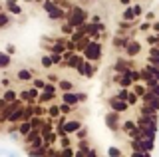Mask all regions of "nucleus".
Wrapping results in <instances>:
<instances>
[{"label": "nucleus", "instance_id": "obj_5", "mask_svg": "<svg viewBox=\"0 0 159 157\" xmlns=\"http://www.w3.org/2000/svg\"><path fill=\"white\" fill-rule=\"evenodd\" d=\"M76 100H78V97H76V96H72V94L64 96V101H68V104H76Z\"/></svg>", "mask_w": 159, "mask_h": 157}, {"label": "nucleus", "instance_id": "obj_2", "mask_svg": "<svg viewBox=\"0 0 159 157\" xmlns=\"http://www.w3.org/2000/svg\"><path fill=\"white\" fill-rule=\"evenodd\" d=\"M99 52H102V48L93 44V46L88 48V58H92V60H93V58H99Z\"/></svg>", "mask_w": 159, "mask_h": 157}, {"label": "nucleus", "instance_id": "obj_15", "mask_svg": "<svg viewBox=\"0 0 159 157\" xmlns=\"http://www.w3.org/2000/svg\"><path fill=\"white\" fill-rule=\"evenodd\" d=\"M34 86H36V87H44V82H40V80H36V82H34Z\"/></svg>", "mask_w": 159, "mask_h": 157}, {"label": "nucleus", "instance_id": "obj_3", "mask_svg": "<svg viewBox=\"0 0 159 157\" xmlns=\"http://www.w3.org/2000/svg\"><path fill=\"white\" fill-rule=\"evenodd\" d=\"M127 52H129V54H137V52H139V44L131 42V44L127 46Z\"/></svg>", "mask_w": 159, "mask_h": 157}, {"label": "nucleus", "instance_id": "obj_6", "mask_svg": "<svg viewBox=\"0 0 159 157\" xmlns=\"http://www.w3.org/2000/svg\"><path fill=\"white\" fill-rule=\"evenodd\" d=\"M78 127H80V123H76V121H72V123H68V125H66V131H76Z\"/></svg>", "mask_w": 159, "mask_h": 157}, {"label": "nucleus", "instance_id": "obj_17", "mask_svg": "<svg viewBox=\"0 0 159 157\" xmlns=\"http://www.w3.org/2000/svg\"><path fill=\"white\" fill-rule=\"evenodd\" d=\"M28 2H30V0H28Z\"/></svg>", "mask_w": 159, "mask_h": 157}, {"label": "nucleus", "instance_id": "obj_13", "mask_svg": "<svg viewBox=\"0 0 159 157\" xmlns=\"http://www.w3.org/2000/svg\"><path fill=\"white\" fill-rule=\"evenodd\" d=\"M6 22H8V16H4V14H2V16H0V26H4Z\"/></svg>", "mask_w": 159, "mask_h": 157}, {"label": "nucleus", "instance_id": "obj_12", "mask_svg": "<svg viewBox=\"0 0 159 157\" xmlns=\"http://www.w3.org/2000/svg\"><path fill=\"white\" fill-rule=\"evenodd\" d=\"M50 64H52V60H50V58H42V66H50Z\"/></svg>", "mask_w": 159, "mask_h": 157}, {"label": "nucleus", "instance_id": "obj_16", "mask_svg": "<svg viewBox=\"0 0 159 157\" xmlns=\"http://www.w3.org/2000/svg\"><path fill=\"white\" fill-rule=\"evenodd\" d=\"M6 100H8V101L14 100V94H12V92H8V94H6Z\"/></svg>", "mask_w": 159, "mask_h": 157}, {"label": "nucleus", "instance_id": "obj_10", "mask_svg": "<svg viewBox=\"0 0 159 157\" xmlns=\"http://www.w3.org/2000/svg\"><path fill=\"white\" fill-rule=\"evenodd\" d=\"M123 18H125V20H131V18H133V10H125V12H123Z\"/></svg>", "mask_w": 159, "mask_h": 157}, {"label": "nucleus", "instance_id": "obj_4", "mask_svg": "<svg viewBox=\"0 0 159 157\" xmlns=\"http://www.w3.org/2000/svg\"><path fill=\"white\" fill-rule=\"evenodd\" d=\"M111 107H116L117 111H121V110H125L127 104H123V101H111Z\"/></svg>", "mask_w": 159, "mask_h": 157}, {"label": "nucleus", "instance_id": "obj_9", "mask_svg": "<svg viewBox=\"0 0 159 157\" xmlns=\"http://www.w3.org/2000/svg\"><path fill=\"white\" fill-rule=\"evenodd\" d=\"M18 78H20V80H28V78H30V72H18Z\"/></svg>", "mask_w": 159, "mask_h": 157}, {"label": "nucleus", "instance_id": "obj_7", "mask_svg": "<svg viewBox=\"0 0 159 157\" xmlns=\"http://www.w3.org/2000/svg\"><path fill=\"white\" fill-rule=\"evenodd\" d=\"M60 87H62V90H64V92H66V90H72V82H68V80H64V82H62V84H60Z\"/></svg>", "mask_w": 159, "mask_h": 157}, {"label": "nucleus", "instance_id": "obj_1", "mask_svg": "<svg viewBox=\"0 0 159 157\" xmlns=\"http://www.w3.org/2000/svg\"><path fill=\"white\" fill-rule=\"evenodd\" d=\"M44 10H46L52 18H62V10H58L52 2H46V4H44Z\"/></svg>", "mask_w": 159, "mask_h": 157}, {"label": "nucleus", "instance_id": "obj_11", "mask_svg": "<svg viewBox=\"0 0 159 157\" xmlns=\"http://www.w3.org/2000/svg\"><path fill=\"white\" fill-rule=\"evenodd\" d=\"M107 155H119V149H116V147H111V149L107 151Z\"/></svg>", "mask_w": 159, "mask_h": 157}, {"label": "nucleus", "instance_id": "obj_14", "mask_svg": "<svg viewBox=\"0 0 159 157\" xmlns=\"http://www.w3.org/2000/svg\"><path fill=\"white\" fill-rule=\"evenodd\" d=\"M10 10H12V12H18V14H20V6H14V4H12V6H10Z\"/></svg>", "mask_w": 159, "mask_h": 157}, {"label": "nucleus", "instance_id": "obj_8", "mask_svg": "<svg viewBox=\"0 0 159 157\" xmlns=\"http://www.w3.org/2000/svg\"><path fill=\"white\" fill-rule=\"evenodd\" d=\"M8 62H10V60H8V56H4V54L0 52V66H6Z\"/></svg>", "mask_w": 159, "mask_h": 157}]
</instances>
